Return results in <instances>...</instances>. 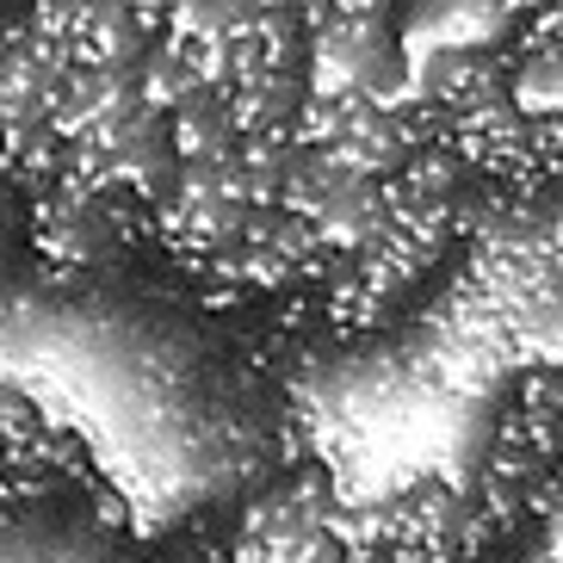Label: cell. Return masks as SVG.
<instances>
[{
    "label": "cell",
    "instance_id": "6da1fadb",
    "mask_svg": "<svg viewBox=\"0 0 563 563\" xmlns=\"http://www.w3.org/2000/svg\"><path fill=\"white\" fill-rule=\"evenodd\" d=\"M7 563H118L81 527H7Z\"/></svg>",
    "mask_w": 563,
    "mask_h": 563
},
{
    "label": "cell",
    "instance_id": "7a4b0ae2",
    "mask_svg": "<svg viewBox=\"0 0 563 563\" xmlns=\"http://www.w3.org/2000/svg\"><path fill=\"white\" fill-rule=\"evenodd\" d=\"M390 563H452V558H390Z\"/></svg>",
    "mask_w": 563,
    "mask_h": 563
},
{
    "label": "cell",
    "instance_id": "3957f363",
    "mask_svg": "<svg viewBox=\"0 0 563 563\" xmlns=\"http://www.w3.org/2000/svg\"><path fill=\"white\" fill-rule=\"evenodd\" d=\"M0 563H7V527H0Z\"/></svg>",
    "mask_w": 563,
    "mask_h": 563
},
{
    "label": "cell",
    "instance_id": "277c9868",
    "mask_svg": "<svg viewBox=\"0 0 563 563\" xmlns=\"http://www.w3.org/2000/svg\"><path fill=\"white\" fill-rule=\"evenodd\" d=\"M514 7H520V0H514Z\"/></svg>",
    "mask_w": 563,
    "mask_h": 563
}]
</instances>
